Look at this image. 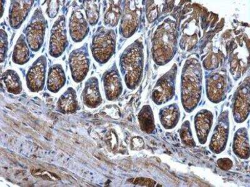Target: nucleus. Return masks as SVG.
I'll return each instance as SVG.
<instances>
[{
    "label": "nucleus",
    "instance_id": "obj_12",
    "mask_svg": "<svg viewBox=\"0 0 250 187\" xmlns=\"http://www.w3.org/2000/svg\"><path fill=\"white\" fill-rule=\"evenodd\" d=\"M229 112L225 110L219 116L217 123L211 136L209 148L212 152L219 154L226 148L229 133Z\"/></svg>",
    "mask_w": 250,
    "mask_h": 187
},
{
    "label": "nucleus",
    "instance_id": "obj_11",
    "mask_svg": "<svg viewBox=\"0 0 250 187\" xmlns=\"http://www.w3.org/2000/svg\"><path fill=\"white\" fill-rule=\"evenodd\" d=\"M227 73L217 70L209 73L206 79L208 99L213 104H219L226 99Z\"/></svg>",
    "mask_w": 250,
    "mask_h": 187
},
{
    "label": "nucleus",
    "instance_id": "obj_21",
    "mask_svg": "<svg viewBox=\"0 0 250 187\" xmlns=\"http://www.w3.org/2000/svg\"><path fill=\"white\" fill-rule=\"evenodd\" d=\"M65 72L61 64L57 63L51 66L48 70L47 79V88L50 92L57 93L66 83Z\"/></svg>",
    "mask_w": 250,
    "mask_h": 187
},
{
    "label": "nucleus",
    "instance_id": "obj_18",
    "mask_svg": "<svg viewBox=\"0 0 250 187\" xmlns=\"http://www.w3.org/2000/svg\"><path fill=\"white\" fill-rule=\"evenodd\" d=\"M194 122L198 142L202 145L206 144L213 125V113L207 109H203L196 113Z\"/></svg>",
    "mask_w": 250,
    "mask_h": 187
},
{
    "label": "nucleus",
    "instance_id": "obj_19",
    "mask_svg": "<svg viewBox=\"0 0 250 187\" xmlns=\"http://www.w3.org/2000/svg\"><path fill=\"white\" fill-rule=\"evenodd\" d=\"M80 109L77 92L74 88L69 87L60 96L57 103V110L62 114H73Z\"/></svg>",
    "mask_w": 250,
    "mask_h": 187
},
{
    "label": "nucleus",
    "instance_id": "obj_5",
    "mask_svg": "<svg viewBox=\"0 0 250 187\" xmlns=\"http://www.w3.org/2000/svg\"><path fill=\"white\" fill-rule=\"evenodd\" d=\"M47 25L48 23L42 8H38L24 30L26 42L33 52H39L43 46Z\"/></svg>",
    "mask_w": 250,
    "mask_h": 187
},
{
    "label": "nucleus",
    "instance_id": "obj_20",
    "mask_svg": "<svg viewBox=\"0 0 250 187\" xmlns=\"http://www.w3.org/2000/svg\"><path fill=\"white\" fill-rule=\"evenodd\" d=\"M120 1H104V23L107 28H113L118 25L123 14Z\"/></svg>",
    "mask_w": 250,
    "mask_h": 187
},
{
    "label": "nucleus",
    "instance_id": "obj_29",
    "mask_svg": "<svg viewBox=\"0 0 250 187\" xmlns=\"http://www.w3.org/2000/svg\"><path fill=\"white\" fill-rule=\"evenodd\" d=\"M1 44H0V53H1V62L3 63L7 57L8 50V42L7 33L1 29Z\"/></svg>",
    "mask_w": 250,
    "mask_h": 187
},
{
    "label": "nucleus",
    "instance_id": "obj_33",
    "mask_svg": "<svg viewBox=\"0 0 250 187\" xmlns=\"http://www.w3.org/2000/svg\"><path fill=\"white\" fill-rule=\"evenodd\" d=\"M145 148V142L144 139L139 136L133 137L130 142V149L131 150L140 151Z\"/></svg>",
    "mask_w": 250,
    "mask_h": 187
},
{
    "label": "nucleus",
    "instance_id": "obj_35",
    "mask_svg": "<svg viewBox=\"0 0 250 187\" xmlns=\"http://www.w3.org/2000/svg\"><path fill=\"white\" fill-rule=\"evenodd\" d=\"M0 3H1V18L3 15V12H4V6H4V3H5V1H0Z\"/></svg>",
    "mask_w": 250,
    "mask_h": 187
},
{
    "label": "nucleus",
    "instance_id": "obj_17",
    "mask_svg": "<svg viewBox=\"0 0 250 187\" xmlns=\"http://www.w3.org/2000/svg\"><path fill=\"white\" fill-rule=\"evenodd\" d=\"M82 99L84 105L88 108L94 109L101 105L103 99L97 77H90L86 80L82 92Z\"/></svg>",
    "mask_w": 250,
    "mask_h": 187
},
{
    "label": "nucleus",
    "instance_id": "obj_8",
    "mask_svg": "<svg viewBox=\"0 0 250 187\" xmlns=\"http://www.w3.org/2000/svg\"><path fill=\"white\" fill-rule=\"evenodd\" d=\"M138 3L137 1H125L119 30L120 35L126 39L132 37L139 26L142 7Z\"/></svg>",
    "mask_w": 250,
    "mask_h": 187
},
{
    "label": "nucleus",
    "instance_id": "obj_27",
    "mask_svg": "<svg viewBox=\"0 0 250 187\" xmlns=\"http://www.w3.org/2000/svg\"><path fill=\"white\" fill-rule=\"evenodd\" d=\"M84 12L87 21L91 26H95L100 19V2L99 1H84Z\"/></svg>",
    "mask_w": 250,
    "mask_h": 187
},
{
    "label": "nucleus",
    "instance_id": "obj_28",
    "mask_svg": "<svg viewBox=\"0 0 250 187\" xmlns=\"http://www.w3.org/2000/svg\"><path fill=\"white\" fill-rule=\"evenodd\" d=\"M180 137L181 141L185 145L191 146V147L196 146V142L192 134L191 125L189 121H185L181 126Z\"/></svg>",
    "mask_w": 250,
    "mask_h": 187
},
{
    "label": "nucleus",
    "instance_id": "obj_10",
    "mask_svg": "<svg viewBox=\"0 0 250 187\" xmlns=\"http://www.w3.org/2000/svg\"><path fill=\"white\" fill-rule=\"evenodd\" d=\"M66 18L64 15H60L56 20L51 30L49 53L53 58L61 57L68 46Z\"/></svg>",
    "mask_w": 250,
    "mask_h": 187
},
{
    "label": "nucleus",
    "instance_id": "obj_25",
    "mask_svg": "<svg viewBox=\"0 0 250 187\" xmlns=\"http://www.w3.org/2000/svg\"><path fill=\"white\" fill-rule=\"evenodd\" d=\"M141 130L147 134H151L155 130V122L152 109L150 105L143 106L138 115Z\"/></svg>",
    "mask_w": 250,
    "mask_h": 187
},
{
    "label": "nucleus",
    "instance_id": "obj_2",
    "mask_svg": "<svg viewBox=\"0 0 250 187\" xmlns=\"http://www.w3.org/2000/svg\"><path fill=\"white\" fill-rule=\"evenodd\" d=\"M178 29L175 20L167 19L154 33L152 39V57L158 65H165L177 52Z\"/></svg>",
    "mask_w": 250,
    "mask_h": 187
},
{
    "label": "nucleus",
    "instance_id": "obj_24",
    "mask_svg": "<svg viewBox=\"0 0 250 187\" xmlns=\"http://www.w3.org/2000/svg\"><path fill=\"white\" fill-rule=\"evenodd\" d=\"M30 58V47L26 42L25 35L21 34L18 39L13 50V62L19 65H23L28 63Z\"/></svg>",
    "mask_w": 250,
    "mask_h": 187
},
{
    "label": "nucleus",
    "instance_id": "obj_23",
    "mask_svg": "<svg viewBox=\"0 0 250 187\" xmlns=\"http://www.w3.org/2000/svg\"><path fill=\"white\" fill-rule=\"evenodd\" d=\"M179 106L176 104H169L160 109L159 119L161 124L167 130L176 127L180 119Z\"/></svg>",
    "mask_w": 250,
    "mask_h": 187
},
{
    "label": "nucleus",
    "instance_id": "obj_13",
    "mask_svg": "<svg viewBox=\"0 0 250 187\" xmlns=\"http://www.w3.org/2000/svg\"><path fill=\"white\" fill-rule=\"evenodd\" d=\"M47 60L44 55L38 58L29 68L26 75V86L29 91L38 93L43 90L45 84Z\"/></svg>",
    "mask_w": 250,
    "mask_h": 187
},
{
    "label": "nucleus",
    "instance_id": "obj_3",
    "mask_svg": "<svg viewBox=\"0 0 250 187\" xmlns=\"http://www.w3.org/2000/svg\"><path fill=\"white\" fill-rule=\"evenodd\" d=\"M119 66L127 88L135 90L144 75V46L142 39L127 46L120 57Z\"/></svg>",
    "mask_w": 250,
    "mask_h": 187
},
{
    "label": "nucleus",
    "instance_id": "obj_9",
    "mask_svg": "<svg viewBox=\"0 0 250 187\" xmlns=\"http://www.w3.org/2000/svg\"><path fill=\"white\" fill-rule=\"evenodd\" d=\"M250 78L248 77L236 89L233 99V115L234 121L242 124L248 119L250 106Z\"/></svg>",
    "mask_w": 250,
    "mask_h": 187
},
{
    "label": "nucleus",
    "instance_id": "obj_1",
    "mask_svg": "<svg viewBox=\"0 0 250 187\" xmlns=\"http://www.w3.org/2000/svg\"><path fill=\"white\" fill-rule=\"evenodd\" d=\"M203 72L202 64L195 58L185 62L181 80V99L183 107L191 113L197 107L202 98Z\"/></svg>",
    "mask_w": 250,
    "mask_h": 187
},
{
    "label": "nucleus",
    "instance_id": "obj_7",
    "mask_svg": "<svg viewBox=\"0 0 250 187\" xmlns=\"http://www.w3.org/2000/svg\"><path fill=\"white\" fill-rule=\"evenodd\" d=\"M69 66L73 81L80 83L88 75L90 66V57L88 43L73 50L69 55Z\"/></svg>",
    "mask_w": 250,
    "mask_h": 187
},
{
    "label": "nucleus",
    "instance_id": "obj_4",
    "mask_svg": "<svg viewBox=\"0 0 250 187\" xmlns=\"http://www.w3.org/2000/svg\"><path fill=\"white\" fill-rule=\"evenodd\" d=\"M117 35L113 29L99 26L94 33L90 46L91 54L98 64H105L115 54Z\"/></svg>",
    "mask_w": 250,
    "mask_h": 187
},
{
    "label": "nucleus",
    "instance_id": "obj_34",
    "mask_svg": "<svg viewBox=\"0 0 250 187\" xmlns=\"http://www.w3.org/2000/svg\"><path fill=\"white\" fill-rule=\"evenodd\" d=\"M218 167L222 170L228 171L231 169L233 166V162L229 158H223L217 160Z\"/></svg>",
    "mask_w": 250,
    "mask_h": 187
},
{
    "label": "nucleus",
    "instance_id": "obj_26",
    "mask_svg": "<svg viewBox=\"0 0 250 187\" xmlns=\"http://www.w3.org/2000/svg\"><path fill=\"white\" fill-rule=\"evenodd\" d=\"M2 80L6 90L13 95H19L23 90L22 82L19 73L12 69L6 70L2 75Z\"/></svg>",
    "mask_w": 250,
    "mask_h": 187
},
{
    "label": "nucleus",
    "instance_id": "obj_16",
    "mask_svg": "<svg viewBox=\"0 0 250 187\" xmlns=\"http://www.w3.org/2000/svg\"><path fill=\"white\" fill-rule=\"evenodd\" d=\"M34 3V1H11L8 16L11 27L14 30L21 27Z\"/></svg>",
    "mask_w": 250,
    "mask_h": 187
},
{
    "label": "nucleus",
    "instance_id": "obj_31",
    "mask_svg": "<svg viewBox=\"0 0 250 187\" xmlns=\"http://www.w3.org/2000/svg\"><path fill=\"white\" fill-rule=\"evenodd\" d=\"M47 7L46 14L50 19H55L59 12L60 8V1H48Z\"/></svg>",
    "mask_w": 250,
    "mask_h": 187
},
{
    "label": "nucleus",
    "instance_id": "obj_32",
    "mask_svg": "<svg viewBox=\"0 0 250 187\" xmlns=\"http://www.w3.org/2000/svg\"><path fill=\"white\" fill-rule=\"evenodd\" d=\"M131 182L135 186H139L155 187L156 185L155 180L144 177L136 178L131 180Z\"/></svg>",
    "mask_w": 250,
    "mask_h": 187
},
{
    "label": "nucleus",
    "instance_id": "obj_15",
    "mask_svg": "<svg viewBox=\"0 0 250 187\" xmlns=\"http://www.w3.org/2000/svg\"><path fill=\"white\" fill-rule=\"evenodd\" d=\"M69 31L71 40L75 43L83 41L90 32L89 23L80 10H75L69 20Z\"/></svg>",
    "mask_w": 250,
    "mask_h": 187
},
{
    "label": "nucleus",
    "instance_id": "obj_14",
    "mask_svg": "<svg viewBox=\"0 0 250 187\" xmlns=\"http://www.w3.org/2000/svg\"><path fill=\"white\" fill-rule=\"evenodd\" d=\"M104 93L108 101L118 99L123 92V83L117 64L114 63L111 67L104 73L102 78Z\"/></svg>",
    "mask_w": 250,
    "mask_h": 187
},
{
    "label": "nucleus",
    "instance_id": "obj_22",
    "mask_svg": "<svg viewBox=\"0 0 250 187\" xmlns=\"http://www.w3.org/2000/svg\"><path fill=\"white\" fill-rule=\"evenodd\" d=\"M233 151L238 158L247 160L250 158V141L249 132L246 128H239L234 135Z\"/></svg>",
    "mask_w": 250,
    "mask_h": 187
},
{
    "label": "nucleus",
    "instance_id": "obj_6",
    "mask_svg": "<svg viewBox=\"0 0 250 187\" xmlns=\"http://www.w3.org/2000/svg\"><path fill=\"white\" fill-rule=\"evenodd\" d=\"M178 67L174 64L170 70L158 80L153 88L151 99L157 105L168 103L175 97Z\"/></svg>",
    "mask_w": 250,
    "mask_h": 187
},
{
    "label": "nucleus",
    "instance_id": "obj_30",
    "mask_svg": "<svg viewBox=\"0 0 250 187\" xmlns=\"http://www.w3.org/2000/svg\"><path fill=\"white\" fill-rule=\"evenodd\" d=\"M203 67L207 70H215L219 66V58L216 53H211L203 62Z\"/></svg>",
    "mask_w": 250,
    "mask_h": 187
}]
</instances>
